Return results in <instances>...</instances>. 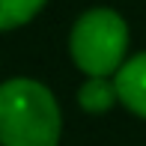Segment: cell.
<instances>
[{"label": "cell", "instance_id": "6da1fadb", "mask_svg": "<svg viewBox=\"0 0 146 146\" xmlns=\"http://www.w3.org/2000/svg\"><path fill=\"white\" fill-rule=\"evenodd\" d=\"M60 104L45 84L9 78L0 84V146H57Z\"/></svg>", "mask_w": 146, "mask_h": 146}, {"label": "cell", "instance_id": "7a4b0ae2", "mask_svg": "<svg viewBox=\"0 0 146 146\" xmlns=\"http://www.w3.org/2000/svg\"><path fill=\"white\" fill-rule=\"evenodd\" d=\"M69 51L75 66L87 78L116 75L128 54V24L113 9H90L75 21L69 36Z\"/></svg>", "mask_w": 146, "mask_h": 146}, {"label": "cell", "instance_id": "3957f363", "mask_svg": "<svg viewBox=\"0 0 146 146\" xmlns=\"http://www.w3.org/2000/svg\"><path fill=\"white\" fill-rule=\"evenodd\" d=\"M113 84H116L119 104H125L131 113L146 119V51L128 57L119 66V72L113 75Z\"/></svg>", "mask_w": 146, "mask_h": 146}, {"label": "cell", "instance_id": "277c9868", "mask_svg": "<svg viewBox=\"0 0 146 146\" xmlns=\"http://www.w3.org/2000/svg\"><path fill=\"white\" fill-rule=\"evenodd\" d=\"M116 102H119L116 84H113V78H104V75L87 78L84 87L78 90V104H81V110H87V113H104V110H110Z\"/></svg>", "mask_w": 146, "mask_h": 146}, {"label": "cell", "instance_id": "5b68a950", "mask_svg": "<svg viewBox=\"0 0 146 146\" xmlns=\"http://www.w3.org/2000/svg\"><path fill=\"white\" fill-rule=\"evenodd\" d=\"M48 0H0V30H15L33 21Z\"/></svg>", "mask_w": 146, "mask_h": 146}]
</instances>
